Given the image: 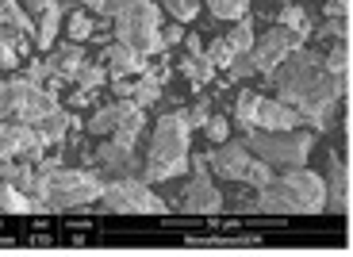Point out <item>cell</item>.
Wrapping results in <instances>:
<instances>
[{
  "mask_svg": "<svg viewBox=\"0 0 353 257\" xmlns=\"http://www.w3.org/2000/svg\"><path fill=\"white\" fill-rule=\"evenodd\" d=\"M92 35H97V19H92V12L88 8L70 12V19H65V39H70V43H92Z\"/></svg>",
  "mask_w": 353,
  "mask_h": 257,
  "instance_id": "cell-23",
  "label": "cell"
},
{
  "mask_svg": "<svg viewBox=\"0 0 353 257\" xmlns=\"http://www.w3.org/2000/svg\"><path fill=\"white\" fill-rule=\"evenodd\" d=\"M161 16H169L173 23H192L200 16V0H158Z\"/></svg>",
  "mask_w": 353,
  "mask_h": 257,
  "instance_id": "cell-28",
  "label": "cell"
},
{
  "mask_svg": "<svg viewBox=\"0 0 353 257\" xmlns=\"http://www.w3.org/2000/svg\"><path fill=\"white\" fill-rule=\"evenodd\" d=\"M134 112V104L131 100H112V104H104V107H97V112H92V116L85 119V134L88 138H108V134L115 131V127L123 123L127 116H131Z\"/></svg>",
  "mask_w": 353,
  "mask_h": 257,
  "instance_id": "cell-17",
  "label": "cell"
},
{
  "mask_svg": "<svg viewBox=\"0 0 353 257\" xmlns=\"http://www.w3.org/2000/svg\"><path fill=\"white\" fill-rule=\"evenodd\" d=\"M181 73H185L188 77V85H192V89H208V85H212L215 81V65L208 62V58H203V43L196 35H185V58H181Z\"/></svg>",
  "mask_w": 353,
  "mask_h": 257,
  "instance_id": "cell-14",
  "label": "cell"
},
{
  "mask_svg": "<svg viewBox=\"0 0 353 257\" xmlns=\"http://www.w3.org/2000/svg\"><path fill=\"white\" fill-rule=\"evenodd\" d=\"M97 207L112 215H165L169 212V204L142 177H108Z\"/></svg>",
  "mask_w": 353,
  "mask_h": 257,
  "instance_id": "cell-8",
  "label": "cell"
},
{
  "mask_svg": "<svg viewBox=\"0 0 353 257\" xmlns=\"http://www.w3.org/2000/svg\"><path fill=\"white\" fill-rule=\"evenodd\" d=\"M203 131H208V142H212V146H219V142L230 138V119L227 116H215V112H212V119L203 123Z\"/></svg>",
  "mask_w": 353,
  "mask_h": 257,
  "instance_id": "cell-34",
  "label": "cell"
},
{
  "mask_svg": "<svg viewBox=\"0 0 353 257\" xmlns=\"http://www.w3.org/2000/svg\"><path fill=\"white\" fill-rule=\"evenodd\" d=\"M208 119H212V100L200 96V100H196V104L185 112V123H188V127H203Z\"/></svg>",
  "mask_w": 353,
  "mask_h": 257,
  "instance_id": "cell-36",
  "label": "cell"
},
{
  "mask_svg": "<svg viewBox=\"0 0 353 257\" xmlns=\"http://www.w3.org/2000/svg\"><path fill=\"white\" fill-rule=\"evenodd\" d=\"M62 16H65L62 0H54L50 8H46L43 16L35 19V35H31V46H35L39 54H46L54 43H58V35H62Z\"/></svg>",
  "mask_w": 353,
  "mask_h": 257,
  "instance_id": "cell-20",
  "label": "cell"
},
{
  "mask_svg": "<svg viewBox=\"0 0 353 257\" xmlns=\"http://www.w3.org/2000/svg\"><path fill=\"white\" fill-rule=\"evenodd\" d=\"M43 58H46V65H50V73H54V77H62L65 85H70V81H73V73H77L81 65L88 62L85 43H70V39H65V43H54L50 50L43 54Z\"/></svg>",
  "mask_w": 353,
  "mask_h": 257,
  "instance_id": "cell-15",
  "label": "cell"
},
{
  "mask_svg": "<svg viewBox=\"0 0 353 257\" xmlns=\"http://www.w3.org/2000/svg\"><path fill=\"white\" fill-rule=\"evenodd\" d=\"M176 43H185V23L161 27V50H169V46H176Z\"/></svg>",
  "mask_w": 353,
  "mask_h": 257,
  "instance_id": "cell-37",
  "label": "cell"
},
{
  "mask_svg": "<svg viewBox=\"0 0 353 257\" xmlns=\"http://www.w3.org/2000/svg\"><path fill=\"white\" fill-rule=\"evenodd\" d=\"M200 4H208V12H212L215 19H230V23H234V19H242L250 12L254 0H200Z\"/></svg>",
  "mask_w": 353,
  "mask_h": 257,
  "instance_id": "cell-30",
  "label": "cell"
},
{
  "mask_svg": "<svg viewBox=\"0 0 353 257\" xmlns=\"http://www.w3.org/2000/svg\"><path fill=\"white\" fill-rule=\"evenodd\" d=\"M269 77H273L276 100L296 107L303 116V127H311V131H327L330 116L350 92V77H330L323 58L311 54L307 43L300 50H292Z\"/></svg>",
  "mask_w": 353,
  "mask_h": 257,
  "instance_id": "cell-1",
  "label": "cell"
},
{
  "mask_svg": "<svg viewBox=\"0 0 353 257\" xmlns=\"http://www.w3.org/2000/svg\"><path fill=\"white\" fill-rule=\"evenodd\" d=\"M296 127H303V116L296 107L276 100V96H261V92H257L254 127H250V131H296Z\"/></svg>",
  "mask_w": 353,
  "mask_h": 257,
  "instance_id": "cell-12",
  "label": "cell"
},
{
  "mask_svg": "<svg viewBox=\"0 0 353 257\" xmlns=\"http://www.w3.org/2000/svg\"><path fill=\"white\" fill-rule=\"evenodd\" d=\"M319 35L330 39V43H338V39H350V16H330L327 23L319 27Z\"/></svg>",
  "mask_w": 353,
  "mask_h": 257,
  "instance_id": "cell-35",
  "label": "cell"
},
{
  "mask_svg": "<svg viewBox=\"0 0 353 257\" xmlns=\"http://www.w3.org/2000/svg\"><path fill=\"white\" fill-rule=\"evenodd\" d=\"M327 185V207L334 215L350 212V165H345L338 154H330V177H323Z\"/></svg>",
  "mask_w": 353,
  "mask_h": 257,
  "instance_id": "cell-19",
  "label": "cell"
},
{
  "mask_svg": "<svg viewBox=\"0 0 353 257\" xmlns=\"http://www.w3.org/2000/svg\"><path fill=\"white\" fill-rule=\"evenodd\" d=\"M58 107H62L58 92L43 89V85H31V89L23 92V100H19V107H16L12 119H19V123H39L43 116H50V112H58Z\"/></svg>",
  "mask_w": 353,
  "mask_h": 257,
  "instance_id": "cell-18",
  "label": "cell"
},
{
  "mask_svg": "<svg viewBox=\"0 0 353 257\" xmlns=\"http://www.w3.org/2000/svg\"><path fill=\"white\" fill-rule=\"evenodd\" d=\"M254 104H257V92H242L239 104H234V127H239L242 134L254 127Z\"/></svg>",
  "mask_w": 353,
  "mask_h": 257,
  "instance_id": "cell-33",
  "label": "cell"
},
{
  "mask_svg": "<svg viewBox=\"0 0 353 257\" xmlns=\"http://www.w3.org/2000/svg\"><path fill=\"white\" fill-rule=\"evenodd\" d=\"M100 192H104V173H97V169H88V165H65V161L58 169H50L35 188V196L46 204L50 215L97 204Z\"/></svg>",
  "mask_w": 353,
  "mask_h": 257,
  "instance_id": "cell-4",
  "label": "cell"
},
{
  "mask_svg": "<svg viewBox=\"0 0 353 257\" xmlns=\"http://www.w3.org/2000/svg\"><path fill=\"white\" fill-rule=\"evenodd\" d=\"M161 100V85L154 77H146V73H139L131 85V104L134 107H154Z\"/></svg>",
  "mask_w": 353,
  "mask_h": 257,
  "instance_id": "cell-27",
  "label": "cell"
},
{
  "mask_svg": "<svg viewBox=\"0 0 353 257\" xmlns=\"http://www.w3.org/2000/svg\"><path fill=\"white\" fill-rule=\"evenodd\" d=\"M70 85H73V89H81V92H100L108 85V70L100 62H85L77 73H73Z\"/></svg>",
  "mask_w": 353,
  "mask_h": 257,
  "instance_id": "cell-25",
  "label": "cell"
},
{
  "mask_svg": "<svg viewBox=\"0 0 353 257\" xmlns=\"http://www.w3.org/2000/svg\"><path fill=\"white\" fill-rule=\"evenodd\" d=\"M100 65L108 70V77H139V73H146V54L131 50L123 43H108L100 54Z\"/></svg>",
  "mask_w": 353,
  "mask_h": 257,
  "instance_id": "cell-13",
  "label": "cell"
},
{
  "mask_svg": "<svg viewBox=\"0 0 353 257\" xmlns=\"http://www.w3.org/2000/svg\"><path fill=\"white\" fill-rule=\"evenodd\" d=\"M327 207V185L315 169H284L265 188H257V212L265 215H315Z\"/></svg>",
  "mask_w": 353,
  "mask_h": 257,
  "instance_id": "cell-2",
  "label": "cell"
},
{
  "mask_svg": "<svg viewBox=\"0 0 353 257\" xmlns=\"http://www.w3.org/2000/svg\"><path fill=\"white\" fill-rule=\"evenodd\" d=\"M188 169H192V177H188L176 207L185 215H219L227 200H223L215 177L208 173V154H188Z\"/></svg>",
  "mask_w": 353,
  "mask_h": 257,
  "instance_id": "cell-9",
  "label": "cell"
},
{
  "mask_svg": "<svg viewBox=\"0 0 353 257\" xmlns=\"http://www.w3.org/2000/svg\"><path fill=\"white\" fill-rule=\"evenodd\" d=\"M0 212H4V215H35V212L50 215V212H46V204L39 200V196L19 192L16 185H8V181H0Z\"/></svg>",
  "mask_w": 353,
  "mask_h": 257,
  "instance_id": "cell-21",
  "label": "cell"
},
{
  "mask_svg": "<svg viewBox=\"0 0 353 257\" xmlns=\"http://www.w3.org/2000/svg\"><path fill=\"white\" fill-rule=\"evenodd\" d=\"M254 35H257L254 23H250V19L242 16V19H234V31H230V35H223V39L230 43V50L239 54V50H250V46H254Z\"/></svg>",
  "mask_w": 353,
  "mask_h": 257,
  "instance_id": "cell-31",
  "label": "cell"
},
{
  "mask_svg": "<svg viewBox=\"0 0 353 257\" xmlns=\"http://www.w3.org/2000/svg\"><path fill=\"white\" fill-rule=\"evenodd\" d=\"M27 89H31V81H23V73H4L0 77V119L16 116V107H19Z\"/></svg>",
  "mask_w": 353,
  "mask_h": 257,
  "instance_id": "cell-22",
  "label": "cell"
},
{
  "mask_svg": "<svg viewBox=\"0 0 353 257\" xmlns=\"http://www.w3.org/2000/svg\"><path fill=\"white\" fill-rule=\"evenodd\" d=\"M273 4H296V0H273Z\"/></svg>",
  "mask_w": 353,
  "mask_h": 257,
  "instance_id": "cell-42",
  "label": "cell"
},
{
  "mask_svg": "<svg viewBox=\"0 0 353 257\" xmlns=\"http://www.w3.org/2000/svg\"><path fill=\"white\" fill-rule=\"evenodd\" d=\"M208 173L219 177V181H230V185H246V188H254V192L276 177L261 158L250 154L246 142H230V138L219 142L215 150H208Z\"/></svg>",
  "mask_w": 353,
  "mask_h": 257,
  "instance_id": "cell-7",
  "label": "cell"
},
{
  "mask_svg": "<svg viewBox=\"0 0 353 257\" xmlns=\"http://www.w3.org/2000/svg\"><path fill=\"white\" fill-rule=\"evenodd\" d=\"M104 4H108V0H104Z\"/></svg>",
  "mask_w": 353,
  "mask_h": 257,
  "instance_id": "cell-43",
  "label": "cell"
},
{
  "mask_svg": "<svg viewBox=\"0 0 353 257\" xmlns=\"http://www.w3.org/2000/svg\"><path fill=\"white\" fill-rule=\"evenodd\" d=\"M188 154H192V127L185 123V112L158 116V127L150 134V150L142 161V181L158 185L188 173Z\"/></svg>",
  "mask_w": 353,
  "mask_h": 257,
  "instance_id": "cell-3",
  "label": "cell"
},
{
  "mask_svg": "<svg viewBox=\"0 0 353 257\" xmlns=\"http://www.w3.org/2000/svg\"><path fill=\"white\" fill-rule=\"evenodd\" d=\"M112 16V35L115 43L131 46L139 54H158L161 50V8L158 0H108Z\"/></svg>",
  "mask_w": 353,
  "mask_h": 257,
  "instance_id": "cell-5",
  "label": "cell"
},
{
  "mask_svg": "<svg viewBox=\"0 0 353 257\" xmlns=\"http://www.w3.org/2000/svg\"><path fill=\"white\" fill-rule=\"evenodd\" d=\"M323 65H327L330 77H350V39H338L330 46V54L323 58Z\"/></svg>",
  "mask_w": 353,
  "mask_h": 257,
  "instance_id": "cell-29",
  "label": "cell"
},
{
  "mask_svg": "<svg viewBox=\"0 0 353 257\" xmlns=\"http://www.w3.org/2000/svg\"><path fill=\"white\" fill-rule=\"evenodd\" d=\"M250 146L254 158H261L273 173H284V169H300L307 165L311 146H315V134L311 131H246L242 138Z\"/></svg>",
  "mask_w": 353,
  "mask_h": 257,
  "instance_id": "cell-6",
  "label": "cell"
},
{
  "mask_svg": "<svg viewBox=\"0 0 353 257\" xmlns=\"http://www.w3.org/2000/svg\"><path fill=\"white\" fill-rule=\"evenodd\" d=\"M203 58H208V62H212L215 70H227L230 58H234V50H230V43L219 35V39H212V43L203 46Z\"/></svg>",
  "mask_w": 353,
  "mask_h": 257,
  "instance_id": "cell-32",
  "label": "cell"
},
{
  "mask_svg": "<svg viewBox=\"0 0 353 257\" xmlns=\"http://www.w3.org/2000/svg\"><path fill=\"white\" fill-rule=\"evenodd\" d=\"M31 127H35V134L43 138V146H46V150H54V146H62V142L70 138V131H73V127H81V116L73 112V107H58V112L43 116L39 123H31Z\"/></svg>",
  "mask_w": 353,
  "mask_h": 257,
  "instance_id": "cell-16",
  "label": "cell"
},
{
  "mask_svg": "<svg viewBox=\"0 0 353 257\" xmlns=\"http://www.w3.org/2000/svg\"><path fill=\"white\" fill-rule=\"evenodd\" d=\"M273 27H284V31H296V35L311 39V19H307V12H303V4H281Z\"/></svg>",
  "mask_w": 353,
  "mask_h": 257,
  "instance_id": "cell-24",
  "label": "cell"
},
{
  "mask_svg": "<svg viewBox=\"0 0 353 257\" xmlns=\"http://www.w3.org/2000/svg\"><path fill=\"white\" fill-rule=\"evenodd\" d=\"M327 16H350V0H327Z\"/></svg>",
  "mask_w": 353,
  "mask_h": 257,
  "instance_id": "cell-41",
  "label": "cell"
},
{
  "mask_svg": "<svg viewBox=\"0 0 353 257\" xmlns=\"http://www.w3.org/2000/svg\"><path fill=\"white\" fill-rule=\"evenodd\" d=\"M50 4H54V0H23L19 8H23L27 16H31V19H39V16H43V12H46V8H50Z\"/></svg>",
  "mask_w": 353,
  "mask_h": 257,
  "instance_id": "cell-39",
  "label": "cell"
},
{
  "mask_svg": "<svg viewBox=\"0 0 353 257\" xmlns=\"http://www.w3.org/2000/svg\"><path fill=\"white\" fill-rule=\"evenodd\" d=\"M108 85H112L115 100H131V85H134V77H108Z\"/></svg>",
  "mask_w": 353,
  "mask_h": 257,
  "instance_id": "cell-38",
  "label": "cell"
},
{
  "mask_svg": "<svg viewBox=\"0 0 353 257\" xmlns=\"http://www.w3.org/2000/svg\"><path fill=\"white\" fill-rule=\"evenodd\" d=\"M0 154L19 161H39L46 154L43 138L35 134L31 123H19V119H0Z\"/></svg>",
  "mask_w": 353,
  "mask_h": 257,
  "instance_id": "cell-11",
  "label": "cell"
},
{
  "mask_svg": "<svg viewBox=\"0 0 353 257\" xmlns=\"http://www.w3.org/2000/svg\"><path fill=\"white\" fill-rule=\"evenodd\" d=\"M0 27H16L23 35H35V19L19 8V0H0Z\"/></svg>",
  "mask_w": 353,
  "mask_h": 257,
  "instance_id": "cell-26",
  "label": "cell"
},
{
  "mask_svg": "<svg viewBox=\"0 0 353 257\" xmlns=\"http://www.w3.org/2000/svg\"><path fill=\"white\" fill-rule=\"evenodd\" d=\"M303 43H307V39L296 35V31H284V27H269L265 35H254V46H250V62H254V70L261 73V77H269V73H273L292 50H300Z\"/></svg>",
  "mask_w": 353,
  "mask_h": 257,
  "instance_id": "cell-10",
  "label": "cell"
},
{
  "mask_svg": "<svg viewBox=\"0 0 353 257\" xmlns=\"http://www.w3.org/2000/svg\"><path fill=\"white\" fill-rule=\"evenodd\" d=\"M65 4H77V8H88V12H97V16H108L104 0H65Z\"/></svg>",
  "mask_w": 353,
  "mask_h": 257,
  "instance_id": "cell-40",
  "label": "cell"
}]
</instances>
